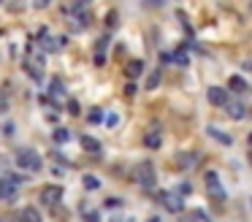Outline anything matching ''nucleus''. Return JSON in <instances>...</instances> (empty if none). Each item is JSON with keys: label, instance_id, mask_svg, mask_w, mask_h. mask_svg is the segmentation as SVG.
I'll list each match as a JSON object with an SVG mask.
<instances>
[{"label": "nucleus", "instance_id": "26", "mask_svg": "<svg viewBox=\"0 0 252 222\" xmlns=\"http://www.w3.org/2000/svg\"><path fill=\"white\" fill-rule=\"evenodd\" d=\"M68 111H71L73 117H76V114H79V103H76V100H71V103H68Z\"/></svg>", "mask_w": 252, "mask_h": 222}, {"label": "nucleus", "instance_id": "14", "mask_svg": "<svg viewBox=\"0 0 252 222\" xmlns=\"http://www.w3.org/2000/svg\"><path fill=\"white\" fill-rule=\"evenodd\" d=\"M22 222H44V220H41V211L38 209L28 206V209H22Z\"/></svg>", "mask_w": 252, "mask_h": 222}, {"label": "nucleus", "instance_id": "10", "mask_svg": "<svg viewBox=\"0 0 252 222\" xmlns=\"http://www.w3.org/2000/svg\"><path fill=\"white\" fill-rule=\"evenodd\" d=\"M225 111H228V117H230V119H236V122L247 117V108H244V103H239V100H230L228 106H225Z\"/></svg>", "mask_w": 252, "mask_h": 222}, {"label": "nucleus", "instance_id": "25", "mask_svg": "<svg viewBox=\"0 0 252 222\" xmlns=\"http://www.w3.org/2000/svg\"><path fill=\"white\" fill-rule=\"evenodd\" d=\"M90 122H100V111H98V108H93V111H90Z\"/></svg>", "mask_w": 252, "mask_h": 222}, {"label": "nucleus", "instance_id": "18", "mask_svg": "<svg viewBox=\"0 0 252 222\" xmlns=\"http://www.w3.org/2000/svg\"><path fill=\"white\" fill-rule=\"evenodd\" d=\"M82 182H84V187H87V190H98V187H100V179L93 176V173H90V176H84Z\"/></svg>", "mask_w": 252, "mask_h": 222}, {"label": "nucleus", "instance_id": "31", "mask_svg": "<svg viewBox=\"0 0 252 222\" xmlns=\"http://www.w3.org/2000/svg\"><path fill=\"white\" fill-rule=\"evenodd\" d=\"M250 144H252V135H250Z\"/></svg>", "mask_w": 252, "mask_h": 222}, {"label": "nucleus", "instance_id": "12", "mask_svg": "<svg viewBox=\"0 0 252 222\" xmlns=\"http://www.w3.org/2000/svg\"><path fill=\"white\" fill-rule=\"evenodd\" d=\"M82 149L90 152V155H95V157L100 155V144L93 138V135H84V138H82Z\"/></svg>", "mask_w": 252, "mask_h": 222}, {"label": "nucleus", "instance_id": "29", "mask_svg": "<svg viewBox=\"0 0 252 222\" xmlns=\"http://www.w3.org/2000/svg\"><path fill=\"white\" fill-rule=\"evenodd\" d=\"M149 222H163V220H160V217H152V220H149Z\"/></svg>", "mask_w": 252, "mask_h": 222}, {"label": "nucleus", "instance_id": "24", "mask_svg": "<svg viewBox=\"0 0 252 222\" xmlns=\"http://www.w3.org/2000/svg\"><path fill=\"white\" fill-rule=\"evenodd\" d=\"M52 95L63 97V84H60V81H52Z\"/></svg>", "mask_w": 252, "mask_h": 222}, {"label": "nucleus", "instance_id": "6", "mask_svg": "<svg viewBox=\"0 0 252 222\" xmlns=\"http://www.w3.org/2000/svg\"><path fill=\"white\" fill-rule=\"evenodd\" d=\"M160 203L168 211H174V214H182V209H185V206H182V198L174 192H160Z\"/></svg>", "mask_w": 252, "mask_h": 222}, {"label": "nucleus", "instance_id": "5", "mask_svg": "<svg viewBox=\"0 0 252 222\" xmlns=\"http://www.w3.org/2000/svg\"><path fill=\"white\" fill-rule=\"evenodd\" d=\"M63 200V187H57V184H49V187L41 190V203L46 206H57Z\"/></svg>", "mask_w": 252, "mask_h": 222}, {"label": "nucleus", "instance_id": "28", "mask_svg": "<svg viewBox=\"0 0 252 222\" xmlns=\"http://www.w3.org/2000/svg\"><path fill=\"white\" fill-rule=\"evenodd\" d=\"M147 5H163V0H144Z\"/></svg>", "mask_w": 252, "mask_h": 222}, {"label": "nucleus", "instance_id": "20", "mask_svg": "<svg viewBox=\"0 0 252 222\" xmlns=\"http://www.w3.org/2000/svg\"><path fill=\"white\" fill-rule=\"evenodd\" d=\"M84 222H100V214H98V211H93V209H84Z\"/></svg>", "mask_w": 252, "mask_h": 222}, {"label": "nucleus", "instance_id": "30", "mask_svg": "<svg viewBox=\"0 0 252 222\" xmlns=\"http://www.w3.org/2000/svg\"><path fill=\"white\" fill-rule=\"evenodd\" d=\"M247 68H252V63H247Z\"/></svg>", "mask_w": 252, "mask_h": 222}, {"label": "nucleus", "instance_id": "4", "mask_svg": "<svg viewBox=\"0 0 252 222\" xmlns=\"http://www.w3.org/2000/svg\"><path fill=\"white\" fill-rule=\"evenodd\" d=\"M68 22H71L76 30H84V27H90V22H93V16H90L87 8H82V5H76V8H68L65 11Z\"/></svg>", "mask_w": 252, "mask_h": 222}, {"label": "nucleus", "instance_id": "1", "mask_svg": "<svg viewBox=\"0 0 252 222\" xmlns=\"http://www.w3.org/2000/svg\"><path fill=\"white\" fill-rule=\"evenodd\" d=\"M17 165L22 168V171L38 173L41 168H44V162H41V155L35 149H19L17 152Z\"/></svg>", "mask_w": 252, "mask_h": 222}, {"label": "nucleus", "instance_id": "21", "mask_svg": "<svg viewBox=\"0 0 252 222\" xmlns=\"http://www.w3.org/2000/svg\"><path fill=\"white\" fill-rule=\"evenodd\" d=\"M160 84V73H158V70H155V73L152 76H149V79H147V90H155V87H158Z\"/></svg>", "mask_w": 252, "mask_h": 222}, {"label": "nucleus", "instance_id": "27", "mask_svg": "<svg viewBox=\"0 0 252 222\" xmlns=\"http://www.w3.org/2000/svg\"><path fill=\"white\" fill-rule=\"evenodd\" d=\"M106 125H109V127H114V125H117V114H109V119H106Z\"/></svg>", "mask_w": 252, "mask_h": 222}, {"label": "nucleus", "instance_id": "9", "mask_svg": "<svg viewBox=\"0 0 252 222\" xmlns=\"http://www.w3.org/2000/svg\"><path fill=\"white\" fill-rule=\"evenodd\" d=\"M17 187H19V184H14L11 179L3 176V190H0V195H3L6 203H14V200H17Z\"/></svg>", "mask_w": 252, "mask_h": 222}, {"label": "nucleus", "instance_id": "3", "mask_svg": "<svg viewBox=\"0 0 252 222\" xmlns=\"http://www.w3.org/2000/svg\"><path fill=\"white\" fill-rule=\"evenodd\" d=\"M22 65L28 68V73L33 76L35 81H41L44 79V65H46V60H44V54H35V52H28L22 57Z\"/></svg>", "mask_w": 252, "mask_h": 222}, {"label": "nucleus", "instance_id": "17", "mask_svg": "<svg viewBox=\"0 0 252 222\" xmlns=\"http://www.w3.org/2000/svg\"><path fill=\"white\" fill-rule=\"evenodd\" d=\"M187 222H212V220H209V214H206V211L195 209V211L190 214V220H187Z\"/></svg>", "mask_w": 252, "mask_h": 222}, {"label": "nucleus", "instance_id": "13", "mask_svg": "<svg viewBox=\"0 0 252 222\" xmlns=\"http://www.w3.org/2000/svg\"><path fill=\"white\" fill-rule=\"evenodd\" d=\"M209 135H214V138H217L222 146H230V144H233V138H230L228 133H222V130H217L214 125H209Z\"/></svg>", "mask_w": 252, "mask_h": 222}, {"label": "nucleus", "instance_id": "8", "mask_svg": "<svg viewBox=\"0 0 252 222\" xmlns=\"http://www.w3.org/2000/svg\"><path fill=\"white\" fill-rule=\"evenodd\" d=\"M206 187H209V192H212L214 198L225 200V190H222V184H220L217 173H206Z\"/></svg>", "mask_w": 252, "mask_h": 222}, {"label": "nucleus", "instance_id": "19", "mask_svg": "<svg viewBox=\"0 0 252 222\" xmlns=\"http://www.w3.org/2000/svg\"><path fill=\"white\" fill-rule=\"evenodd\" d=\"M144 144H147L149 149H158L160 146V133H149L147 138H144Z\"/></svg>", "mask_w": 252, "mask_h": 222}, {"label": "nucleus", "instance_id": "15", "mask_svg": "<svg viewBox=\"0 0 252 222\" xmlns=\"http://www.w3.org/2000/svg\"><path fill=\"white\" fill-rule=\"evenodd\" d=\"M141 70H144V63H141V60H130V63H127V79H136V76H141Z\"/></svg>", "mask_w": 252, "mask_h": 222}, {"label": "nucleus", "instance_id": "23", "mask_svg": "<svg viewBox=\"0 0 252 222\" xmlns=\"http://www.w3.org/2000/svg\"><path fill=\"white\" fill-rule=\"evenodd\" d=\"M122 200L120 198H106V209H120Z\"/></svg>", "mask_w": 252, "mask_h": 222}, {"label": "nucleus", "instance_id": "11", "mask_svg": "<svg viewBox=\"0 0 252 222\" xmlns=\"http://www.w3.org/2000/svg\"><path fill=\"white\" fill-rule=\"evenodd\" d=\"M228 87H230V92H247V90H250V84H247L244 76H230Z\"/></svg>", "mask_w": 252, "mask_h": 222}, {"label": "nucleus", "instance_id": "2", "mask_svg": "<svg viewBox=\"0 0 252 222\" xmlns=\"http://www.w3.org/2000/svg\"><path fill=\"white\" fill-rule=\"evenodd\" d=\"M133 179H136L141 187H155V182H158V173H155V165L149 160L138 162L136 168H133Z\"/></svg>", "mask_w": 252, "mask_h": 222}, {"label": "nucleus", "instance_id": "7", "mask_svg": "<svg viewBox=\"0 0 252 222\" xmlns=\"http://www.w3.org/2000/svg\"><path fill=\"white\" fill-rule=\"evenodd\" d=\"M206 95H209V103H212V106H228V103H230V97H228V92H225L222 90V87H209V92H206Z\"/></svg>", "mask_w": 252, "mask_h": 222}, {"label": "nucleus", "instance_id": "22", "mask_svg": "<svg viewBox=\"0 0 252 222\" xmlns=\"http://www.w3.org/2000/svg\"><path fill=\"white\" fill-rule=\"evenodd\" d=\"M171 60H174L176 65H182V68L187 65V54H185V52H174V57H171Z\"/></svg>", "mask_w": 252, "mask_h": 222}, {"label": "nucleus", "instance_id": "16", "mask_svg": "<svg viewBox=\"0 0 252 222\" xmlns=\"http://www.w3.org/2000/svg\"><path fill=\"white\" fill-rule=\"evenodd\" d=\"M52 138H55V144H68V141H71V130H68V127H57Z\"/></svg>", "mask_w": 252, "mask_h": 222}]
</instances>
